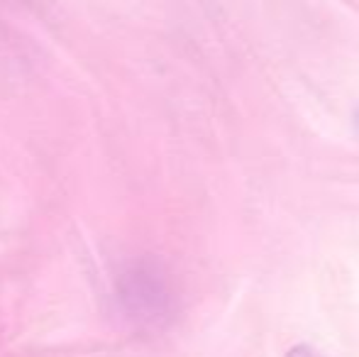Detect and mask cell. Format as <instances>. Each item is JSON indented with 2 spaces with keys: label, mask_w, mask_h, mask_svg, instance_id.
<instances>
[{
  "label": "cell",
  "mask_w": 359,
  "mask_h": 357,
  "mask_svg": "<svg viewBox=\"0 0 359 357\" xmlns=\"http://www.w3.org/2000/svg\"><path fill=\"white\" fill-rule=\"evenodd\" d=\"M286 357H318V353L311 348V345H303V343H298V345H293V348L288 350Z\"/></svg>",
  "instance_id": "1"
},
{
  "label": "cell",
  "mask_w": 359,
  "mask_h": 357,
  "mask_svg": "<svg viewBox=\"0 0 359 357\" xmlns=\"http://www.w3.org/2000/svg\"><path fill=\"white\" fill-rule=\"evenodd\" d=\"M352 123H355V130H357V135H359V108L355 110V115H352Z\"/></svg>",
  "instance_id": "2"
}]
</instances>
